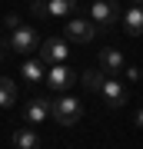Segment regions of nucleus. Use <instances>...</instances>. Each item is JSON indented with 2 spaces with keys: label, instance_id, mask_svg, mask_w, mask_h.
<instances>
[{
  "label": "nucleus",
  "instance_id": "obj_1",
  "mask_svg": "<svg viewBox=\"0 0 143 149\" xmlns=\"http://www.w3.org/2000/svg\"><path fill=\"white\" fill-rule=\"evenodd\" d=\"M0 47L10 50V53H37V50H40V40H37V30H33V27L20 23L17 30H10L7 40H0Z\"/></svg>",
  "mask_w": 143,
  "mask_h": 149
},
{
  "label": "nucleus",
  "instance_id": "obj_2",
  "mask_svg": "<svg viewBox=\"0 0 143 149\" xmlns=\"http://www.w3.org/2000/svg\"><path fill=\"white\" fill-rule=\"evenodd\" d=\"M50 116L60 123V126H77L80 116H83V106H80L77 96H63L60 93L57 100H50Z\"/></svg>",
  "mask_w": 143,
  "mask_h": 149
},
{
  "label": "nucleus",
  "instance_id": "obj_3",
  "mask_svg": "<svg viewBox=\"0 0 143 149\" xmlns=\"http://www.w3.org/2000/svg\"><path fill=\"white\" fill-rule=\"evenodd\" d=\"M117 20H120L117 0H93V3H90V23L97 30H110Z\"/></svg>",
  "mask_w": 143,
  "mask_h": 149
},
{
  "label": "nucleus",
  "instance_id": "obj_4",
  "mask_svg": "<svg viewBox=\"0 0 143 149\" xmlns=\"http://www.w3.org/2000/svg\"><path fill=\"white\" fill-rule=\"evenodd\" d=\"M67 40L63 37H50V40H43L40 43V50H37V56H40V63H50V66H57V63H67Z\"/></svg>",
  "mask_w": 143,
  "mask_h": 149
},
{
  "label": "nucleus",
  "instance_id": "obj_5",
  "mask_svg": "<svg viewBox=\"0 0 143 149\" xmlns=\"http://www.w3.org/2000/svg\"><path fill=\"white\" fill-rule=\"evenodd\" d=\"M63 37L70 43H90L97 37V27H93L90 20H83V17H73V20L63 23Z\"/></svg>",
  "mask_w": 143,
  "mask_h": 149
},
{
  "label": "nucleus",
  "instance_id": "obj_6",
  "mask_svg": "<svg viewBox=\"0 0 143 149\" xmlns=\"http://www.w3.org/2000/svg\"><path fill=\"white\" fill-rule=\"evenodd\" d=\"M100 96H103V103H106V106H113V109L127 106V100H130L127 86H123L120 80H113V76H106V80H103V86H100Z\"/></svg>",
  "mask_w": 143,
  "mask_h": 149
},
{
  "label": "nucleus",
  "instance_id": "obj_7",
  "mask_svg": "<svg viewBox=\"0 0 143 149\" xmlns=\"http://www.w3.org/2000/svg\"><path fill=\"white\" fill-rule=\"evenodd\" d=\"M43 80H47V86H50V90L63 93V90H70V86L77 83V73H73L67 63H57V66H50V73L43 76Z\"/></svg>",
  "mask_w": 143,
  "mask_h": 149
},
{
  "label": "nucleus",
  "instance_id": "obj_8",
  "mask_svg": "<svg viewBox=\"0 0 143 149\" xmlns=\"http://www.w3.org/2000/svg\"><path fill=\"white\" fill-rule=\"evenodd\" d=\"M47 116H50V100H43V96H37V100H30L23 106V119L30 123V126H40Z\"/></svg>",
  "mask_w": 143,
  "mask_h": 149
},
{
  "label": "nucleus",
  "instance_id": "obj_9",
  "mask_svg": "<svg viewBox=\"0 0 143 149\" xmlns=\"http://www.w3.org/2000/svg\"><path fill=\"white\" fill-rule=\"evenodd\" d=\"M123 66H127V56L120 53V50H113V47H106V50H100V70L103 73H123Z\"/></svg>",
  "mask_w": 143,
  "mask_h": 149
},
{
  "label": "nucleus",
  "instance_id": "obj_10",
  "mask_svg": "<svg viewBox=\"0 0 143 149\" xmlns=\"http://www.w3.org/2000/svg\"><path fill=\"white\" fill-rule=\"evenodd\" d=\"M13 146H17V149H40V136H37V129H33V126H20V129H13Z\"/></svg>",
  "mask_w": 143,
  "mask_h": 149
},
{
  "label": "nucleus",
  "instance_id": "obj_11",
  "mask_svg": "<svg viewBox=\"0 0 143 149\" xmlns=\"http://www.w3.org/2000/svg\"><path fill=\"white\" fill-rule=\"evenodd\" d=\"M120 20H123V30L130 37H140L143 33V7H130L127 13H120Z\"/></svg>",
  "mask_w": 143,
  "mask_h": 149
},
{
  "label": "nucleus",
  "instance_id": "obj_12",
  "mask_svg": "<svg viewBox=\"0 0 143 149\" xmlns=\"http://www.w3.org/2000/svg\"><path fill=\"white\" fill-rule=\"evenodd\" d=\"M103 80H106V73H103L100 66H97V70H83V73H80V83H83V90H90V93H100Z\"/></svg>",
  "mask_w": 143,
  "mask_h": 149
},
{
  "label": "nucleus",
  "instance_id": "obj_13",
  "mask_svg": "<svg viewBox=\"0 0 143 149\" xmlns=\"http://www.w3.org/2000/svg\"><path fill=\"white\" fill-rule=\"evenodd\" d=\"M77 10V0H47V17L60 20V17H70Z\"/></svg>",
  "mask_w": 143,
  "mask_h": 149
},
{
  "label": "nucleus",
  "instance_id": "obj_14",
  "mask_svg": "<svg viewBox=\"0 0 143 149\" xmlns=\"http://www.w3.org/2000/svg\"><path fill=\"white\" fill-rule=\"evenodd\" d=\"M20 73H23V80H27V83H40L43 76H47V73H43V63H40V60H27V63L20 66Z\"/></svg>",
  "mask_w": 143,
  "mask_h": 149
},
{
  "label": "nucleus",
  "instance_id": "obj_15",
  "mask_svg": "<svg viewBox=\"0 0 143 149\" xmlns=\"http://www.w3.org/2000/svg\"><path fill=\"white\" fill-rule=\"evenodd\" d=\"M13 100H17V86L10 76H0V106H13Z\"/></svg>",
  "mask_w": 143,
  "mask_h": 149
},
{
  "label": "nucleus",
  "instance_id": "obj_16",
  "mask_svg": "<svg viewBox=\"0 0 143 149\" xmlns=\"http://www.w3.org/2000/svg\"><path fill=\"white\" fill-rule=\"evenodd\" d=\"M123 73H127V80H143V70H140V66H133V63L123 66Z\"/></svg>",
  "mask_w": 143,
  "mask_h": 149
},
{
  "label": "nucleus",
  "instance_id": "obj_17",
  "mask_svg": "<svg viewBox=\"0 0 143 149\" xmlns=\"http://www.w3.org/2000/svg\"><path fill=\"white\" fill-rule=\"evenodd\" d=\"M30 10L37 13V17H47V0H33V3H30Z\"/></svg>",
  "mask_w": 143,
  "mask_h": 149
},
{
  "label": "nucleus",
  "instance_id": "obj_18",
  "mask_svg": "<svg viewBox=\"0 0 143 149\" xmlns=\"http://www.w3.org/2000/svg\"><path fill=\"white\" fill-rule=\"evenodd\" d=\"M4 23H7V30H17V27H20V17H17V13H7Z\"/></svg>",
  "mask_w": 143,
  "mask_h": 149
},
{
  "label": "nucleus",
  "instance_id": "obj_19",
  "mask_svg": "<svg viewBox=\"0 0 143 149\" xmlns=\"http://www.w3.org/2000/svg\"><path fill=\"white\" fill-rule=\"evenodd\" d=\"M137 126H140V129H143V109H140V113H137Z\"/></svg>",
  "mask_w": 143,
  "mask_h": 149
},
{
  "label": "nucleus",
  "instance_id": "obj_20",
  "mask_svg": "<svg viewBox=\"0 0 143 149\" xmlns=\"http://www.w3.org/2000/svg\"><path fill=\"white\" fill-rule=\"evenodd\" d=\"M130 3H133V7H143V0H130Z\"/></svg>",
  "mask_w": 143,
  "mask_h": 149
},
{
  "label": "nucleus",
  "instance_id": "obj_21",
  "mask_svg": "<svg viewBox=\"0 0 143 149\" xmlns=\"http://www.w3.org/2000/svg\"><path fill=\"white\" fill-rule=\"evenodd\" d=\"M0 60H4V47H0Z\"/></svg>",
  "mask_w": 143,
  "mask_h": 149
}]
</instances>
